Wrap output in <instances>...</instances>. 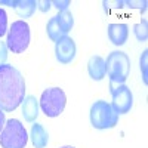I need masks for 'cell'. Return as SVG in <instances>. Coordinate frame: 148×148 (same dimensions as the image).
<instances>
[{
  "label": "cell",
  "instance_id": "6da1fadb",
  "mask_svg": "<svg viewBox=\"0 0 148 148\" xmlns=\"http://www.w3.org/2000/svg\"><path fill=\"white\" fill-rule=\"evenodd\" d=\"M25 98V82L22 74L9 64L0 65V108L15 111Z\"/></svg>",
  "mask_w": 148,
  "mask_h": 148
},
{
  "label": "cell",
  "instance_id": "7a4b0ae2",
  "mask_svg": "<svg viewBox=\"0 0 148 148\" xmlns=\"http://www.w3.org/2000/svg\"><path fill=\"white\" fill-rule=\"evenodd\" d=\"M130 73V59L125 52L114 51L105 59V76L110 77V84H125Z\"/></svg>",
  "mask_w": 148,
  "mask_h": 148
},
{
  "label": "cell",
  "instance_id": "3957f363",
  "mask_svg": "<svg viewBox=\"0 0 148 148\" xmlns=\"http://www.w3.org/2000/svg\"><path fill=\"white\" fill-rule=\"evenodd\" d=\"M27 141H28V135L22 123L16 119L8 120L2 133H0V145H2V148H24L27 145Z\"/></svg>",
  "mask_w": 148,
  "mask_h": 148
},
{
  "label": "cell",
  "instance_id": "277c9868",
  "mask_svg": "<svg viewBox=\"0 0 148 148\" xmlns=\"http://www.w3.org/2000/svg\"><path fill=\"white\" fill-rule=\"evenodd\" d=\"M119 114L107 101H96L90 107V123L95 129H111L117 125Z\"/></svg>",
  "mask_w": 148,
  "mask_h": 148
},
{
  "label": "cell",
  "instance_id": "5b68a950",
  "mask_svg": "<svg viewBox=\"0 0 148 148\" xmlns=\"http://www.w3.org/2000/svg\"><path fill=\"white\" fill-rule=\"evenodd\" d=\"M31 40L30 27L25 21H15L10 25V30L8 33L6 46L12 53H22L28 47Z\"/></svg>",
  "mask_w": 148,
  "mask_h": 148
},
{
  "label": "cell",
  "instance_id": "8992f818",
  "mask_svg": "<svg viewBox=\"0 0 148 148\" xmlns=\"http://www.w3.org/2000/svg\"><path fill=\"white\" fill-rule=\"evenodd\" d=\"M65 104H67V96L64 90L59 88H49L42 93L40 107L47 117H58L64 111Z\"/></svg>",
  "mask_w": 148,
  "mask_h": 148
},
{
  "label": "cell",
  "instance_id": "52a82bcc",
  "mask_svg": "<svg viewBox=\"0 0 148 148\" xmlns=\"http://www.w3.org/2000/svg\"><path fill=\"white\" fill-rule=\"evenodd\" d=\"M111 89V107L117 114H126L133 105V95L126 84H110Z\"/></svg>",
  "mask_w": 148,
  "mask_h": 148
},
{
  "label": "cell",
  "instance_id": "ba28073f",
  "mask_svg": "<svg viewBox=\"0 0 148 148\" xmlns=\"http://www.w3.org/2000/svg\"><path fill=\"white\" fill-rule=\"evenodd\" d=\"M55 55L61 64H70L76 58V43L71 37L64 36L55 43Z\"/></svg>",
  "mask_w": 148,
  "mask_h": 148
},
{
  "label": "cell",
  "instance_id": "9c48e42d",
  "mask_svg": "<svg viewBox=\"0 0 148 148\" xmlns=\"http://www.w3.org/2000/svg\"><path fill=\"white\" fill-rule=\"evenodd\" d=\"M129 36V27L126 24H110L108 25V39L110 42L116 45V46H121L125 45Z\"/></svg>",
  "mask_w": 148,
  "mask_h": 148
},
{
  "label": "cell",
  "instance_id": "30bf717a",
  "mask_svg": "<svg viewBox=\"0 0 148 148\" xmlns=\"http://www.w3.org/2000/svg\"><path fill=\"white\" fill-rule=\"evenodd\" d=\"M88 71L93 80H102L105 77V59L99 55H93L88 61Z\"/></svg>",
  "mask_w": 148,
  "mask_h": 148
},
{
  "label": "cell",
  "instance_id": "8fae6325",
  "mask_svg": "<svg viewBox=\"0 0 148 148\" xmlns=\"http://www.w3.org/2000/svg\"><path fill=\"white\" fill-rule=\"evenodd\" d=\"M22 107V116H24V120L28 121V123H33L36 121L37 116H39V102L34 96H25L24 101L21 104Z\"/></svg>",
  "mask_w": 148,
  "mask_h": 148
},
{
  "label": "cell",
  "instance_id": "7c38bea8",
  "mask_svg": "<svg viewBox=\"0 0 148 148\" xmlns=\"http://www.w3.org/2000/svg\"><path fill=\"white\" fill-rule=\"evenodd\" d=\"M30 136H31V142H33L34 148H45L47 145L49 135H47L46 129L42 125H39V123H34L31 126Z\"/></svg>",
  "mask_w": 148,
  "mask_h": 148
},
{
  "label": "cell",
  "instance_id": "4fadbf2b",
  "mask_svg": "<svg viewBox=\"0 0 148 148\" xmlns=\"http://www.w3.org/2000/svg\"><path fill=\"white\" fill-rule=\"evenodd\" d=\"M37 9V0H16L15 10L19 18H30Z\"/></svg>",
  "mask_w": 148,
  "mask_h": 148
},
{
  "label": "cell",
  "instance_id": "5bb4252c",
  "mask_svg": "<svg viewBox=\"0 0 148 148\" xmlns=\"http://www.w3.org/2000/svg\"><path fill=\"white\" fill-rule=\"evenodd\" d=\"M46 31H47V36H49V39H51L52 42H58V40H61L64 36H67L64 31H62V28H61V25H59V19H58V15H55V16H52L51 19H49V22H47V27H46Z\"/></svg>",
  "mask_w": 148,
  "mask_h": 148
},
{
  "label": "cell",
  "instance_id": "9a60e30c",
  "mask_svg": "<svg viewBox=\"0 0 148 148\" xmlns=\"http://www.w3.org/2000/svg\"><path fill=\"white\" fill-rule=\"evenodd\" d=\"M58 19H59L61 28H62V31H64L65 34H67V33L73 28V25H74V18H73V15H71V12H68V10L59 12Z\"/></svg>",
  "mask_w": 148,
  "mask_h": 148
},
{
  "label": "cell",
  "instance_id": "2e32d148",
  "mask_svg": "<svg viewBox=\"0 0 148 148\" xmlns=\"http://www.w3.org/2000/svg\"><path fill=\"white\" fill-rule=\"evenodd\" d=\"M133 33H135V37H136L139 42H145L148 39V24H147V21L144 19L142 22L133 25Z\"/></svg>",
  "mask_w": 148,
  "mask_h": 148
},
{
  "label": "cell",
  "instance_id": "e0dca14e",
  "mask_svg": "<svg viewBox=\"0 0 148 148\" xmlns=\"http://www.w3.org/2000/svg\"><path fill=\"white\" fill-rule=\"evenodd\" d=\"M139 64H141V71H142V80L147 84L148 83V73H147V67H148V51H144L142 52Z\"/></svg>",
  "mask_w": 148,
  "mask_h": 148
},
{
  "label": "cell",
  "instance_id": "ac0fdd59",
  "mask_svg": "<svg viewBox=\"0 0 148 148\" xmlns=\"http://www.w3.org/2000/svg\"><path fill=\"white\" fill-rule=\"evenodd\" d=\"M125 5L130 9H141V10H145L147 9V2L145 0H127L125 2Z\"/></svg>",
  "mask_w": 148,
  "mask_h": 148
},
{
  "label": "cell",
  "instance_id": "d6986e66",
  "mask_svg": "<svg viewBox=\"0 0 148 148\" xmlns=\"http://www.w3.org/2000/svg\"><path fill=\"white\" fill-rule=\"evenodd\" d=\"M8 30V15L3 9H0V37H3Z\"/></svg>",
  "mask_w": 148,
  "mask_h": 148
},
{
  "label": "cell",
  "instance_id": "ffe728a7",
  "mask_svg": "<svg viewBox=\"0 0 148 148\" xmlns=\"http://www.w3.org/2000/svg\"><path fill=\"white\" fill-rule=\"evenodd\" d=\"M52 5L59 10V12H65L70 6V0H55V2H52Z\"/></svg>",
  "mask_w": 148,
  "mask_h": 148
},
{
  "label": "cell",
  "instance_id": "44dd1931",
  "mask_svg": "<svg viewBox=\"0 0 148 148\" xmlns=\"http://www.w3.org/2000/svg\"><path fill=\"white\" fill-rule=\"evenodd\" d=\"M6 59H8V46L5 42L0 40V65L5 64Z\"/></svg>",
  "mask_w": 148,
  "mask_h": 148
},
{
  "label": "cell",
  "instance_id": "7402d4cb",
  "mask_svg": "<svg viewBox=\"0 0 148 148\" xmlns=\"http://www.w3.org/2000/svg\"><path fill=\"white\" fill-rule=\"evenodd\" d=\"M52 6V2L49 0H37V9H40L42 12H47Z\"/></svg>",
  "mask_w": 148,
  "mask_h": 148
},
{
  "label": "cell",
  "instance_id": "603a6c76",
  "mask_svg": "<svg viewBox=\"0 0 148 148\" xmlns=\"http://www.w3.org/2000/svg\"><path fill=\"white\" fill-rule=\"evenodd\" d=\"M0 5H6V6H10V8H15L16 0H0Z\"/></svg>",
  "mask_w": 148,
  "mask_h": 148
},
{
  "label": "cell",
  "instance_id": "cb8c5ba5",
  "mask_svg": "<svg viewBox=\"0 0 148 148\" xmlns=\"http://www.w3.org/2000/svg\"><path fill=\"white\" fill-rule=\"evenodd\" d=\"M3 126H5V113H3V110L0 108V133L3 130Z\"/></svg>",
  "mask_w": 148,
  "mask_h": 148
},
{
  "label": "cell",
  "instance_id": "d4e9b609",
  "mask_svg": "<svg viewBox=\"0 0 148 148\" xmlns=\"http://www.w3.org/2000/svg\"><path fill=\"white\" fill-rule=\"evenodd\" d=\"M62 148H74V147H71V145H65V147H62Z\"/></svg>",
  "mask_w": 148,
  "mask_h": 148
}]
</instances>
